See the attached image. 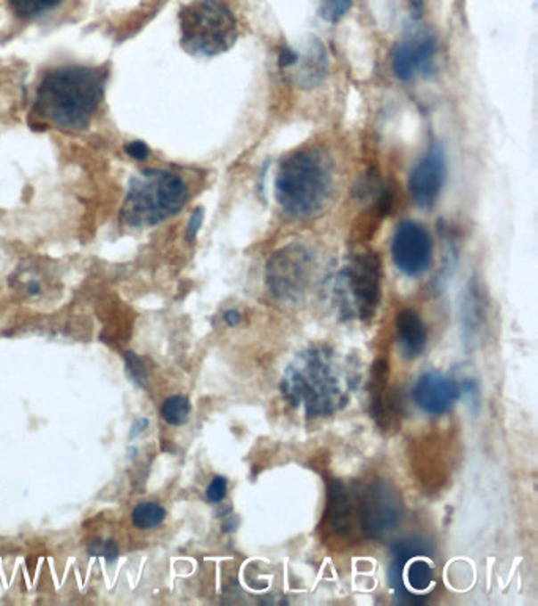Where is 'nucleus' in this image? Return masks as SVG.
Returning <instances> with one entry per match:
<instances>
[{"label": "nucleus", "instance_id": "1", "mask_svg": "<svg viewBox=\"0 0 538 606\" xmlns=\"http://www.w3.org/2000/svg\"><path fill=\"white\" fill-rule=\"evenodd\" d=\"M103 67L63 65L45 73L32 114L62 130H86L103 102Z\"/></svg>", "mask_w": 538, "mask_h": 606}, {"label": "nucleus", "instance_id": "2", "mask_svg": "<svg viewBox=\"0 0 538 606\" xmlns=\"http://www.w3.org/2000/svg\"><path fill=\"white\" fill-rule=\"evenodd\" d=\"M331 188L330 160L318 149L290 153L281 161L276 174V201L294 218L318 215L330 200Z\"/></svg>", "mask_w": 538, "mask_h": 606}, {"label": "nucleus", "instance_id": "3", "mask_svg": "<svg viewBox=\"0 0 538 606\" xmlns=\"http://www.w3.org/2000/svg\"><path fill=\"white\" fill-rule=\"evenodd\" d=\"M187 201V185L177 174L144 169L128 184L120 221L130 227L155 226L179 214Z\"/></svg>", "mask_w": 538, "mask_h": 606}, {"label": "nucleus", "instance_id": "4", "mask_svg": "<svg viewBox=\"0 0 538 606\" xmlns=\"http://www.w3.org/2000/svg\"><path fill=\"white\" fill-rule=\"evenodd\" d=\"M180 45L194 55L226 53L239 37L232 10L221 0H194L180 10Z\"/></svg>", "mask_w": 538, "mask_h": 606}, {"label": "nucleus", "instance_id": "5", "mask_svg": "<svg viewBox=\"0 0 538 606\" xmlns=\"http://www.w3.org/2000/svg\"><path fill=\"white\" fill-rule=\"evenodd\" d=\"M286 392L296 403H304L313 414H329L343 400L338 381L331 374L325 357L313 352L302 365L292 366L284 378Z\"/></svg>", "mask_w": 538, "mask_h": 606}, {"label": "nucleus", "instance_id": "6", "mask_svg": "<svg viewBox=\"0 0 538 606\" xmlns=\"http://www.w3.org/2000/svg\"><path fill=\"white\" fill-rule=\"evenodd\" d=\"M403 513L404 507L398 489L386 480L371 483L360 496L357 518L366 537H386L400 526Z\"/></svg>", "mask_w": 538, "mask_h": 606}, {"label": "nucleus", "instance_id": "7", "mask_svg": "<svg viewBox=\"0 0 538 606\" xmlns=\"http://www.w3.org/2000/svg\"><path fill=\"white\" fill-rule=\"evenodd\" d=\"M313 258L300 243L278 250L267 264V284L272 294L283 300H298L310 283Z\"/></svg>", "mask_w": 538, "mask_h": 606}, {"label": "nucleus", "instance_id": "8", "mask_svg": "<svg viewBox=\"0 0 538 606\" xmlns=\"http://www.w3.org/2000/svg\"><path fill=\"white\" fill-rule=\"evenodd\" d=\"M343 291L347 294V307L362 319L373 316L380 300L379 256L374 251L360 253L352 259L349 267L341 274Z\"/></svg>", "mask_w": 538, "mask_h": 606}, {"label": "nucleus", "instance_id": "9", "mask_svg": "<svg viewBox=\"0 0 538 606\" xmlns=\"http://www.w3.org/2000/svg\"><path fill=\"white\" fill-rule=\"evenodd\" d=\"M392 258L404 275H423L433 261V241L428 231L415 221L400 223L392 241Z\"/></svg>", "mask_w": 538, "mask_h": 606}, {"label": "nucleus", "instance_id": "10", "mask_svg": "<svg viewBox=\"0 0 538 606\" xmlns=\"http://www.w3.org/2000/svg\"><path fill=\"white\" fill-rule=\"evenodd\" d=\"M447 165L441 145H431L409 176V193L420 209H429L436 204L445 184Z\"/></svg>", "mask_w": 538, "mask_h": 606}, {"label": "nucleus", "instance_id": "11", "mask_svg": "<svg viewBox=\"0 0 538 606\" xmlns=\"http://www.w3.org/2000/svg\"><path fill=\"white\" fill-rule=\"evenodd\" d=\"M437 53V43L429 35H415L396 45L392 54V69L401 81H412L431 65Z\"/></svg>", "mask_w": 538, "mask_h": 606}, {"label": "nucleus", "instance_id": "12", "mask_svg": "<svg viewBox=\"0 0 538 606\" xmlns=\"http://www.w3.org/2000/svg\"><path fill=\"white\" fill-rule=\"evenodd\" d=\"M460 398L458 384L441 373L423 374L414 387V401L423 413L441 415L449 413Z\"/></svg>", "mask_w": 538, "mask_h": 606}, {"label": "nucleus", "instance_id": "13", "mask_svg": "<svg viewBox=\"0 0 538 606\" xmlns=\"http://www.w3.org/2000/svg\"><path fill=\"white\" fill-rule=\"evenodd\" d=\"M280 67L284 73L294 79L297 86L314 87L321 83L327 73V57L321 45L311 46L306 53L296 49L284 48L280 53Z\"/></svg>", "mask_w": 538, "mask_h": 606}, {"label": "nucleus", "instance_id": "14", "mask_svg": "<svg viewBox=\"0 0 538 606\" xmlns=\"http://www.w3.org/2000/svg\"><path fill=\"white\" fill-rule=\"evenodd\" d=\"M462 335L466 348H477L484 341L490 325V303L482 286L470 283L461 305Z\"/></svg>", "mask_w": 538, "mask_h": 606}, {"label": "nucleus", "instance_id": "15", "mask_svg": "<svg viewBox=\"0 0 538 606\" xmlns=\"http://www.w3.org/2000/svg\"><path fill=\"white\" fill-rule=\"evenodd\" d=\"M398 343L404 357L415 358L421 356L427 348V327L414 310H403L396 316Z\"/></svg>", "mask_w": 538, "mask_h": 606}, {"label": "nucleus", "instance_id": "16", "mask_svg": "<svg viewBox=\"0 0 538 606\" xmlns=\"http://www.w3.org/2000/svg\"><path fill=\"white\" fill-rule=\"evenodd\" d=\"M327 518L337 534H349L355 520V510L352 505L351 496L343 483L335 480L329 487V505Z\"/></svg>", "mask_w": 538, "mask_h": 606}, {"label": "nucleus", "instance_id": "17", "mask_svg": "<svg viewBox=\"0 0 538 606\" xmlns=\"http://www.w3.org/2000/svg\"><path fill=\"white\" fill-rule=\"evenodd\" d=\"M387 376H388V364L386 360H379L373 368L371 379V413L373 419L379 423V427H388L390 422V401L386 398Z\"/></svg>", "mask_w": 538, "mask_h": 606}, {"label": "nucleus", "instance_id": "18", "mask_svg": "<svg viewBox=\"0 0 538 606\" xmlns=\"http://www.w3.org/2000/svg\"><path fill=\"white\" fill-rule=\"evenodd\" d=\"M406 564L407 585L411 586L415 593H425L435 581V572H433L431 565L419 556L409 559Z\"/></svg>", "mask_w": 538, "mask_h": 606}, {"label": "nucleus", "instance_id": "19", "mask_svg": "<svg viewBox=\"0 0 538 606\" xmlns=\"http://www.w3.org/2000/svg\"><path fill=\"white\" fill-rule=\"evenodd\" d=\"M166 510L157 503H141L132 512V521L138 529L159 528L165 521Z\"/></svg>", "mask_w": 538, "mask_h": 606}, {"label": "nucleus", "instance_id": "20", "mask_svg": "<svg viewBox=\"0 0 538 606\" xmlns=\"http://www.w3.org/2000/svg\"><path fill=\"white\" fill-rule=\"evenodd\" d=\"M190 411H192V405H190L187 397L173 395L163 403L161 417L166 423H169L173 427H180L188 421Z\"/></svg>", "mask_w": 538, "mask_h": 606}, {"label": "nucleus", "instance_id": "21", "mask_svg": "<svg viewBox=\"0 0 538 606\" xmlns=\"http://www.w3.org/2000/svg\"><path fill=\"white\" fill-rule=\"evenodd\" d=\"M13 13L24 20H32L57 7L62 0H8Z\"/></svg>", "mask_w": 538, "mask_h": 606}, {"label": "nucleus", "instance_id": "22", "mask_svg": "<svg viewBox=\"0 0 538 606\" xmlns=\"http://www.w3.org/2000/svg\"><path fill=\"white\" fill-rule=\"evenodd\" d=\"M90 556L106 559L108 564H114L118 561V548L112 540H94L89 546Z\"/></svg>", "mask_w": 538, "mask_h": 606}, {"label": "nucleus", "instance_id": "23", "mask_svg": "<svg viewBox=\"0 0 538 606\" xmlns=\"http://www.w3.org/2000/svg\"><path fill=\"white\" fill-rule=\"evenodd\" d=\"M352 0H322V16L329 21H337L351 7Z\"/></svg>", "mask_w": 538, "mask_h": 606}, {"label": "nucleus", "instance_id": "24", "mask_svg": "<svg viewBox=\"0 0 538 606\" xmlns=\"http://www.w3.org/2000/svg\"><path fill=\"white\" fill-rule=\"evenodd\" d=\"M125 358H126V370H128V373H130V376H132L134 381H138L139 384L141 386H145V382H147V370H145L144 364L139 360L138 356L134 354V352H126V356H125Z\"/></svg>", "mask_w": 538, "mask_h": 606}, {"label": "nucleus", "instance_id": "25", "mask_svg": "<svg viewBox=\"0 0 538 606\" xmlns=\"http://www.w3.org/2000/svg\"><path fill=\"white\" fill-rule=\"evenodd\" d=\"M226 491H228V480L224 477H214V480L208 487L206 496L210 503L218 504L226 497Z\"/></svg>", "mask_w": 538, "mask_h": 606}, {"label": "nucleus", "instance_id": "26", "mask_svg": "<svg viewBox=\"0 0 538 606\" xmlns=\"http://www.w3.org/2000/svg\"><path fill=\"white\" fill-rule=\"evenodd\" d=\"M125 152L138 161H144L149 157V147L143 141H132L125 145Z\"/></svg>", "mask_w": 538, "mask_h": 606}, {"label": "nucleus", "instance_id": "27", "mask_svg": "<svg viewBox=\"0 0 538 606\" xmlns=\"http://www.w3.org/2000/svg\"><path fill=\"white\" fill-rule=\"evenodd\" d=\"M202 220H204V210L202 209H196L192 218L188 221L187 227V239L188 241H193L196 234L200 233V225H202Z\"/></svg>", "mask_w": 538, "mask_h": 606}, {"label": "nucleus", "instance_id": "28", "mask_svg": "<svg viewBox=\"0 0 538 606\" xmlns=\"http://www.w3.org/2000/svg\"><path fill=\"white\" fill-rule=\"evenodd\" d=\"M224 321L226 324L231 325V327H235V325L240 323V313L235 310H229L224 313Z\"/></svg>", "mask_w": 538, "mask_h": 606}, {"label": "nucleus", "instance_id": "29", "mask_svg": "<svg viewBox=\"0 0 538 606\" xmlns=\"http://www.w3.org/2000/svg\"><path fill=\"white\" fill-rule=\"evenodd\" d=\"M147 427H149V421H147V419H141V421L136 422V423L133 425L132 438H134V436L141 433V431H144V428Z\"/></svg>", "mask_w": 538, "mask_h": 606}, {"label": "nucleus", "instance_id": "30", "mask_svg": "<svg viewBox=\"0 0 538 606\" xmlns=\"http://www.w3.org/2000/svg\"><path fill=\"white\" fill-rule=\"evenodd\" d=\"M40 291H42V288H40V284H38V283H29L28 292L30 294V296H37V294H40Z\"/></svg>", "mask_w": 538, "mask_h": 606}]
</instances>
